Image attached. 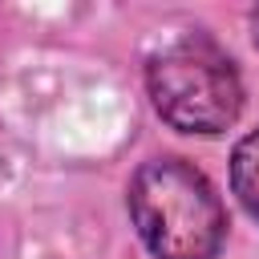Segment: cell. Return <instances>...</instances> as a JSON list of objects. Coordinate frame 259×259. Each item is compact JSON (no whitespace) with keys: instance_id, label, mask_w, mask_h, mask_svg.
Listing matches in <instances>:
<instances>
[{"instance_id":"cell-4","label":"cell","mask_w":259,"mask_h":259,"mask_svg":"<svg viewBox=\"0 0 259 259\" xmlns=\"http://www.w3.org/2000/svg\"><path fill=\"white\" fill-rule=\"evenodd\" d=\"M251 28H255V45H259V8H255V16H251Z\"/></svg>"},{"instance_id":"cell-1","label":"cell","mask_w":259,"mask_h":259,"mask_svg":"<svg viewBox=\"0 0 259 259\" xmlns=\"http://www.w3.org/2000/svg\"><path fill=\"white\" fill-rule=\"evenodd\" d=\"M130 214L158 259H214L227 214L214 186L182 158H150L130 182Z\"/></svg>"},{"instance_id":"cell-3","label":"cell","mask_w":259,"mask_h":259,"mask_svg":"<svg viewBox=\"0 0 259 259\" xmlns=\"http://www.w3.org/2000/svg\"><path fill=\"white\" fill-rule=\"evenodd\" d=\"M231 186L251 219H259V130L247 134L231 154Z\"/></svg>"},{"instance_id":"cell-2","label":"cell","mask_w":259,"mask_h":259,"mask_svg":"<svg viewBox=\"0 0 259 259\" xmlns=\"http://www.w3.org/2000/svg\"><path fill=\"white\" fill-rule=\"evenodd\" d=\"M146 85L158 117L182 134H219L243 109L235 61L210 36H178L146 65Z\"/></svg>"}]
</instances>
